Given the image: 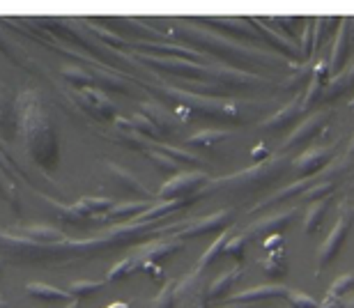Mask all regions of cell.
I'll return each instance as SVG.
<instances>
[{
  "instance_id": "1",
  "label": "cell",
  "mask_w": 354,
  "mask_h": 308,
  "mask_svg": "<svg viewBox=\"0 0 354 308\" xmlns=\"http://www.w3.org/2000/svg\"><path fill=\"white\" fill-rule=\"evenodd\" d=\"M14 115L19 134L25 143L28 154L46 170H56L60 161L58 136L51 118L44 111L42 97L35 90H23L14 101Z\"/></svg>"
},
{
  "instance_id": "2",
  "label": "cell",
  "mask_w": 354,
  "mask_h": 308,
  "mask_svg": "<svg viewBox=\"0 0 354 308\" xmlns=\"http://www.w3.org/2000/svg\"><path fill=\"white\" fill-rule=\"evenodd\" d=\"M175 35L187 39V42L198 44L202 49H212L219 53L221 58H226L235 65H288L290 72L299 67L295 63H285V60L278 56H267V53L260 49L249 51L247 46L237 44L235 39H228L226 35H219V32H212V30H202L200 25L194 21H180Z\"/></svg>"
},
{
  "instance_id": "3",
  "label": "cell",
  "mask_w": 354,
  "mask_h": 308,
  "mask_svg": "<svg viewBox=\"0 0 354 308\" xmlns=\"http://www.w3.org/2000/svg\"><path fill=\"white\" fill-rule=\"evenodd\" d=\"M288 166V159L285 156H278V159H267L262 163H256L253 168L240 170L237 175H228L221 177L216 182H207L202 191H198V196L207 194L212 189H235V191H244V189H258L264 187V184L274 182V177L283 173V168Z\"/></svg>"
},
{
  "instance_id": "4",
  "label": "cell",
  "mask_w": 354,
  "mask_h": 308,
  "mask_svg": "<svg viewBox=\"0 0 354 308\" xmlns=\"http://www.w3.org/2000/svg\"><path fill=\"white\" fill-rule=\"evenodd\" d=\"M352 223H354V209L350 203H343L338 209V218L336 223H333V228L329 232V237L324 239V244L317 249V269H322V267L331 265L333 260L338 258L340 249H343L347 235H350L352 230Z\"/></svg>"
},
{
  "instance_id": "5",
  "label": "cell",
  "mask_w": 354,
  "mask_h": 308,
  "mask_svg": "<svg viewBox=\"0 0 354 308\" xmlns=\"http://www.w3.org/2000/svg\"><path fill=\"white\" fill-rule=\"evenodd\" d=\"M207 182V173L202 170L177 173L159 189V201H185V198H191L200 187H205Z\"/></svg>"
},
{
  "instance_id": "6",
  "label": "cell",
  "mask_w": 354,
  "mask_h": 308,
  "mask_svg": "<svg viewBox=\"0 0 354 308\" xmlns=\"http://www.w3.org/2000/svg\"><path fill=\"white\" fill-rule=\"evenodd\" d=\"M143 63L152 65V67H159V70H166L170 74H180L185 79H191V81H212V67L207 65H198V63H191V60H185V58H154V56H140Z\"/></svg>"
},
{
  "instance_id": "7",
  "label": "cell",
  "mask_w": 354,
  "mask_h": 308,
  "mask_svg": "<svg viewBox=\"0 0 354 308\" xmlns=\"http://www.w3.org/2000/svg\"><path fill=\"white\" fill-rule=\"evenodd\" d=\"M333 154H336V145L311 147L292 161V170H295L299 180H302V177H315L333 161Z\"/></svg>"
},
{
  "instance_id": "8",
  "label": "cell",
  "mask_w": 354,
  "mask_h": 308,
  "mask_svg": "<svg viewBox=\"0 0 354 308\" xmlns=\"http://www.w3.org/2000/svg\"><path fill=\"white\" fill-rule=\"evenodd\" d=\"M233 216H235L233 209H228V207L219 209V212H214V214L198 218V221H189L177 235L182 239H187V237H202V235H214V232H223V230H228L230 223H233Z\"/></svg>"
},
{
  "instance_id": "9",
  "label": "cell",
  "mask_w": 354,
  "mask_h": 308,
  "mask_svg": "<svg viewBox=\"0 0 354 308\" xmlns=\"http://www.w3.org/2000/svg\"><path fill=\"white\" fill-rule=\"evenodd\" d=\"M331 118V111H320L315 115H311L309 120H304L302 125H299L295 132H292L288 136V141L283 143V152L285 150H292V147H297V145H302V143H311V141H315L320 132L324 129V125L329 122Z\"/></svg>"
},
{
  "instance_id": "10",
  "label": "cell",
  "mask_w": 354,
  "mask_h": 308,
  "mask_svg": "<svg viewBox=\"0 0 354 308\" xmlns=\"http://www.w3.org/2000/svg\"><path fill=\"white\" fill-rule=\"evenodd\" d=\"M295 214H297V207H290V209H285V212H278V214L260 218V221H256L253 225H249V228L244 230V232H247L249 237H256V235H260V237L281 235V232L288 228L292 221H295Z\"/></svg>"
},
{
  "instance_id": "11",
  "label": "cell",
  "mask_w": 354,
  "mask_h": 308,
  "mask_svg": "<svg viewBox=\"0 0 354 308\" xmlns=\"http://www.w3.org/2000/svg\"><path fill=\"white\" fill-rule=\"evenodd\" d=\"M182 249H185V242H180L177 237L175 239H159V242L140 246V249L134 253V260L138 263V269H140L143 263H159L161 258L173 256V253L182 251Z\"/></svg>"
},
{
  "instance_id": "12",
  "label": "cell",
  "mask_w": 354,
  "mask_h": 308,
  "mask_svg": "<svg viewBox=\"0 0 354 308\" xmlns=\"http://www.w3.org/2000/svg\"><path fill=\"white\" fill-rule=\"evenodd\" d=\"M251 23L256 25L258 30L264 32V37H267V42L274 46V49L278 53H285V56H290V60L295 65H304L302 63V53H299V46L292 42V39H288L283 35V32H278V30H271L269 28V23H267V19H251Z\"/></svg>"
},
{
  "instance_id": "13",
  "label": "cell",
  "mask_w": 354,
  "mask_h": 308,
  "mask_svg": "<svg viewBox=\"0 0 354 308\" xmlns=\"http://www.w3.org/2000/svg\"><path fill=\"white\" fill-rule=\"evenodd\" d=\"M106 170H108V175H111V180L118 184V187L125 191V194L136 196L138 201H147V198H152V196H149V191L145 189V184H143L134 173H129L127 168H122V166H118V163L108 161Z\"/></svg>"
},
{
  "instance_id": "14",
  "label": "cell",
  "mask_w": 354,
  "mask_h": 308,
  "mask_svg": "<svg viewBox=\"0 0 354 308\" xmlns=\"http://www.w3.org/2000/svg\"><path fill=\"white\" fill-rule=\"evenodd\" d=\"M79 99L83 101V108H87V113H92L94 118L115 120L113 101L108 99L104 94V90H99V88H85V90L79 92Z\"/></svg>"
},
{
  "instance_id": "15",
  "label": "cell",
  "mask_w": 354,
  "mask_h": 308,
  "mask_svg": "<svg viewBox=\"0 0 354 308\" xmlns=\"http://www.w3.org/2000/svg\"><path fill=\"white\" fill-rule=\"evenodd\" d=\"M152 207L149 201H127V203H115L106 214H97L94 221H122V223H132L136 216H140L143 212H147Z\"/></svg>"
},
{
  "instance_id": "16",
  "label": "cell",
  "mask_w": 354,
  "mask_h": 308,
  "mask_svg": "<svg viewBox=\"0 0 354 308\" xmlns=\"http://www.w3.org/2000/svg\"><path fill=\"white\" fill-rule=\"evenodd\" d=\"M350 25H352V19H340L338 37H336V42H333L331 58H329L331 74H338L345 70V60H347V53H350V42H352Z\"/></svg>"
},
{
  "instance_id": "17",
  "label": "cell",
  "mask_w": 354,
  "mask_h": 308,
  "mask_svg": "<svg viewBox=\"0 0 354 308\" xmlns=\"http://www.w3.org/2000/svg\"><path fill=\"white\" fill-rule=\"evenodd\" d=\"M302 113H304L302 99H292V101H288L285 106H281V111L274 113L271 118L264 120L258 129H260V132H283L285 127L295 125V122H297L299 118H302Z\"/></svg>"
},
{
  "instance_id": "18",
  "label": "cell",
  "mask_w": 354,
  "mask_h": 308,
  "mask_svg": "<svg viewBox=\"0 0 354 308\" xmlns=\"http://www.w3.org/2000/svg\"><path fill=\"white\" fill-rule=\"evenodd\" d=\"M290 287L285 285H258L251 290L237 292L230 297V304H253V301H264V299H281L288 297Z\"/></svg>"
},
{
  "instance_id": "19",
  "label": "cell",
  "mask_w": 354,
  "mask_h": 308,
  "mask_svg": "<svg viewBox=\"0 0 354 308\" xmlns=\"http://www.w3.org/2000/svg\"><path fill=\"white\" fill-rule=\"evenodd\" d=\"M317 182V177H302V180H297L295 184H290V187H285V189H281V191H276L274 196L271 198H267V201H262V203H258L253 209V214H258V212H262V209H267V207H276L278 203H283L285 198H299L304 194L306 189L311 187V184H315Z\"/></svg>"
},
{
  "instance_id": "20",
  "label": "cell",
  "mask_w": 354,
  "mask_h": 308,
  "mask_svg": "<svg viewBox=\"0 0 354 308\" xmlns=\"http://www.w3.org/2000/svg\"><path fill=\"white\" fill-rule=\"evenodd\" d=\"M25 294L32 299H37V301H44V304H53V301H65V304H70V301L74 299L70 294V290H60V287H56V285L39 283V280L25 285Z\"/></svg>"
},
{
  "instance_id": "21",
  "label": "cell",
  "mask_w": 354,
  "mask_h": 308,
  "mask_svg": "<svg viewBox=\"0 0 354 308\" xmlns=\"http://www.w3.org/2000/svg\"><path fill=\"white\" fill-rule=\"evenodd\" d=\"M198 23H205V25H219V28H228V30H235L237 35H244V37H251V39H260V35L256 32V25L251 23V19H230V17H221V19H200Z\"/></svg>"
},
{
  "instance_id": "22",
  "label": "cell",
  "mask_w": 354,
  "mask_h": 308,
  "mask_svg": "<svg viewBox=\"0 0 354 308\" xmlns=\"http://www.w3.org/2000/svg\"><path fill=\"white\" fill-rule=\"evenodd\" d=\"M19 235L25 237V239H32V242H37V244H56V242H63L65 235L60 230L56 228H51V225H42V223H37V225H28V228H19L17 230Z\"/></svg>"
},
{
  "instance_id": "23",
  "label": "cell",
  "mask_w": 354,
  "mask_h": 308,
  "mask_svg": "<svg viewBox=\"0 0 354 308\" xmlns=\"http://www.w3.org/2000/svg\"><path fill=\"white\" fill-rule=\"evenodd\" d=\"M143 108V115H145L147 120H152V125L159 129V134H173L177 129V122L170 113L163 111L161 106L156 104H140Z\"/></svg>"
},
{
  "instance_id": "24",
  "label": "cell",
  "mask_w": 354,
  "mask_h": 308,
  "mask_svg": "<svg viewBox=\"0 0 354 308\" xmlns=\"http://www.w3.org/2000/svg\"><path fill=\"white\" fill-rule=\"evenodd\" d=\"M242 278V267L237 265L233 267L230 271H223L219 278L214 280L212 285H209V290H207V299H221V297H226V294L233 290L237 280Z\"/></svg>"
},
{
  "instance_id": "25",
  "label": "cell",
  "mask_w": 354,
  "mask_h": 308,
  "mask_svg": "<svg viewBox=\"0 0 354 308\" xmlns=\"http://www.w3.org/2000/svg\"><path fill=\"white\" fill-rule=\"evenodd\" d=\"M230 136L233 134H230L228 129H202V132L189 136L187 143L194 147H212V145H216V143L230 138Z\"/></svg>"
},
{
  "instance_id": "26",
  "label": "cell",
  "mask_w": 354,
  "mask_h": 308,
  "mask_svg": "<svg viewBox=\"0 0 354 308\" xmlns=\"http://www.w3.org/2000/svg\"><path fill=\"white\" fill-rule=\"evenodd\" d=\"M326 205H329V198H324V201H317V203H311V207L306 209L304 230L309 232V235H315V232L320 230V225H322V221H324Z\"/></svg>"
},
{
  "instance_id": "27",
  "label": "cell",
  "mask_w": 354,
  "mask_h": 308,
  "mask_svg": "<svg viewBox=\"0 0 354 308\" xmlns=\"http://www.w3.org/2000/svg\"><path fill=\"white\" fill-rule=\"evenodd\" d=\"M260 267L264 269V274L271 278H278L283 276V274H288V260H285V251L278 249V251H271L269 258H264Z\"/></svg>"
},
{
  "instance_id": "28",
  "label": "cell",
  "mask_w": 354,
  "mask_h": 308,
  "mask_svg": "<svg viewBox=\"0 0 354 308\" xmlns=\"http://www.w3.org/2000/svg\"><path fill=\"white\" fill-rule=\"evenodd\" d=\"M228 239H230V232H228V230H223L221 235L216 237L214 242L207 246V251L202 253L200 260H198V269H200V271H205L209 265H214V260H216V258L223 256V246H226Z\"/></svg>"
},
{
  "instance_id": "29",
  "label": "cell",
  "mask_w": 354,
  "mask_h": 308,
  "mask_svg": "<svg viewBox=\"0 0 354 308\" xmlns=\"http://www.w3.org/2000/svg\"><path fill=\"white\" fill-rule=\"evenodd\" d=\"M145 154H147V159L154 163L156 168L161 170V173H166V175H177V173H182L180 170V163H177L175 159H170V156L166 152H161V150H149L145 147Z\"/></svg>"
},
{
  "instance_id": "30",
  "label": "cell",
  "mask_w": 354,
  "mask_h": 308,
  "mask_svg": "<svg viewBox=\"0 0 354 308\" xmlns=\"http://www.w3.org/2000/svg\"><path fill=\"white\" fill-rule=\"evenodd\" d=\"M63 76L67 79V83L74 85V88H92L94 83V74L90 72H85L83 67H72V65H67L63 67Z\"/></svg>"
},
{
  "instance_id": "31",
  "label": "cell",
  "mask_w": 354,
  "mask_h": 308,
  "mask_svg": "<svg viewBox=\"0 0 354 308\" xmlns=\"http://www.w3.org/2000/svg\"><path fill=\"white\" fill-rule=\"evenodd\" d=\"M101 287H104V283L101 280H74V283L67 287L70 290V294L74 299H87V297H94Z\"/></svg>"
},
{
  "instance_id": "32",
  "label": "cell",
  "mask_w": 354,
  "mask_h": 308,
  "mask_svg": "<svg viewBox=\"0 0 354 308\" xmlns=\"http://www.w3.org/2000/svg\"><path fill=\"white\" fill-rule=\"evenodd\" d=\"M311 76H313V67L306 63V65H299L297 70H292V74H290V79L285 81V88H288V90H302V88H306L311 83Z\"/></svg>"
},
{
  "instance_id": "33",
  "label": "cell",
  "mask_w": 354,
  "mask_h": 308,
  "mask_svg": "<svg viewBox=\"0 0 354 308\" xmlns=\"http://www.w3.org/2000/svg\"><path fill=\"white\" fill-rule=\"evenodd\" d=\"M79 203L83 205L85 212H87V214H90L92 218L97 216V214H106V212L115 205V203H113V198H99V196H83Z\"/></svg>"
},
{
  "instance_id": "34",
  "label": "cell",
  "mask_w": 354,
  "mask_h": 308,
  "mask_svg": "<svg viewBox=\"0 0 354 308\" xmlns=\"http://www.w3.org/2000/svg\"><path fill=\"white\" fill-rule=\"evenodd\" d=\"M333 189H336V182H315V184H311L299 198H304L306 203H317V201L329 198L333 194Z\"/></svg>"
},
{
  "instance_id": "35",
  "label": "cell",
  "mask_w": 354,
  "mask_h": 308,
  "mask_svg": "<svg viewBox=\"0 0 354 308\" xmlns=\"http://www.w3.org/2000/svg\"><path fill=\"white\" fill-rule=\"evenodd\" d=\"M134 271H138V263L134 260V256H129V258L120 260V263H115L111 267V271H108V280H111V283H118V280H122V278H129Z\"/></svg>"
},
{
  "instance_id": "36",
  "label": "cell",
  "mask_w": 354,
  "mask_h": 308,
  "mask_svg": "<svg viewBox=\"0 0 354 308\" xmlns=\"http://www.w3.org/2000/svg\"><path fill=\"white\" fill-rule=\"evenodd\" d=\"M14 120L17 115H14V106H12V99L8 97V90L0 85V129L8 134V129Z\"/></svg>"
},
{
  "instance_id": "37",
  "label": "cell",
  "mask_w": 354,
  "mask_h": 308,
  "mask_svg": "<svg viewBox=\"0 0 354 308\" xmlns=\"http://www.w3.org/2000/svg\"><path fill=\"white\" fill-rule=\"evenodd\" d=\"M175 285H177V280H168V283L161 287V292L154 297L152 306H149V308H177Z\"/></svg>"
},
{
  "instance_id": "38",
  "label": "cell",
  "mask_w": 354,
  "mask_h": 308,
  "mask_svg": "<svg viewBox=\"0 0 354 308\" xmlns=\"http://www.w3.org/2000/svg\"><path fill=\"white\" fill-rule=\"evenodd\" d=\"M129 125H132V132L138 134V136L143 134V136H147V138H156V136H161L159 129L152 125V120H147L143 113L132 115V118H129Z\"/></svg>"
},
{
  "instance_id": "39",
  "label": "cell",
  "mask_w": 354,
  "mask_h": 308,
  "mask_svg": "<svg viewBox=\"0 0 354 308\" xmlns=\"http://www.w3.org/2000/svg\"><path fill=\"white\" fill-rule=\"evenodd\" d=\"M251 242V237L247 232H242V235H233L223 246V256H230L235 260H242L244 258V249H247V244Z\"/></svg>"
},
{
  "instance_id": "40",
  "label": "cell",
  "mask_w": 354,
  "mask_h": 308,
  "mask_svg": "<svg viewBox=\"0 0 354 308\" xmlns=\"http://www.w3.org/2000/svg\"><path fill=\"white\" fill-rule=\"evenodd\" d=\"M352 290H354V271H345L343 276H338V278L331 283L329 294H331V297L343 299L345 294H350Z\"/></svg>"
},
{
  "instance_id": "41",
  "label": "cell",
  "mask_w": 354,
  "mask_h": 308,
  "mask_svg": "<svg viewBox=\"0 0 354 308\" xmlns=\"http://www.w3.org/2000/svg\"><path fill=\"white\" fill-rule=\"evenodd\" d=\"M0 196H3L14 209H19V194H17L14 184H12V177L8 173H3V170H0Z\"/></svg>"
},
{
  "instance_id": "42",
  "label": "cell",
  "mask_w": 354,
  "mask_h": 308,
  "mask_svg": "<svg viewBox=\"0 0 354 308\" xmlns=\"http://www.w3.org/2000/svg\"><path fill=\"white\" fill-rule=\"evenodd\" d=\"M161 152H166L170 159H175L177 163H202V159H198L196 154L187 152V150L182 147H173V145H159Z\"/></svg>"
},
{
  "instance_id": "43",
  "label": "cell",
  "mask_w": 354,
  "mask_h": 308,
  "mask_svg": "<svg viewBox=\"0 0 354 308\" xmlns=\"http://www.w3.org/2000/svg\"><path fill=\"white\" fill-rule=\"evenodd\" d=\"M292 304V308H320V304L313 297H309L306 292H299V290H290L288 297H285Z\"/></svg>"
},
{
  "instance_id": "44",
  "label": "cell",
  "mask_w": 354,
  "mask_h": 308,
  "mask_svg": "<svg viewBox=\"0 0 354 308\" xmlns=\"http://www.w3.org/2000/svg\"><path fill=\"white\" fill-rule=\"evenodd\" d=\"M333 76L331 74V67H329V60H317L315 65H313V81H317V83L326 85L329 83V79Z\"/></svg>"
},
{
  "instance_id": "45",
  "label": "cell",
  "mask_w": 354,
  "mask_h": 308,
  "mask_svg": "<svg viewBox=\"0 0 354 308\" xmlns=\"http://www.w3.org/2000/svg\"><path fill=\"white\" fill-rule=\"evenodd\" d=\"M94 32H97V35L104 39V42H108V44H113V46H127V42L122 37H118V35H113L111 30H101V28H94Z\"/></svg>"
},
{
  "instance_id": "46",
  "label": "cell",
  "mask_w": 354,
  "mask_h": 308,
  "mask_svg": "<svg viewBox=\"0 0 354 308\" xmlns=\"http://www.w3.org/2000/svg\"><path fill=\"white\" fill-rule=\"evenodd\" d=\"M264 249H267L269 253L283 249V235H269V237H264Z\"/></svg>"
},
{
  "instance_id": "47",
  "label": "cell",
  "mask_w": 354,
  "mask_h": 308,
  "mask_svg": "<svg viewBox=\"0 0 354 308\" xmlns=\"http://www.w3.org/2000/svg\"><path fill=\"white\" fill-rule=\"evenodd\" d=\"M140 269L149 271V276L156 278V280H161V278H163V271H161V265H159V263H143V265H140Z\"/></svg>"
},
{
  "instance_id": "48",
  "label": "cell",
  "mask_w": 354,
  "mask_h": 308,
  "mask_svg": "<svg viewBox=\"0 0 354 308\" xmlns=\"http://www.w3.org/2000/svg\"><path fill=\"white\" fill-rule=\"evenodd\" d=\"M320 308H345V301L343 299H338V297H326L322 304H320Z\"/></svg>"
},
{
  "instance_id": "49",
  "label": "cell",
  "mask_w": 354,
  "mask_h": 308,
  "mask_svg": "<svg viewBox=\"0 0 354 308\" xmlns=\"http://www.w3.org/2000/svg\"><path fill=\"white\" fill-rule=\"evenodd\" d=\"M253 161H258V163H262V161H267L269 159V150L264 147V145H258L256 150H253Z\"/></svg>"
},
{
  "instance_id": "50",
  "label": "cell",
  "mask_w": 354,
  "mask_h": 308,
  "mask_svg": "<svg viewBox=\"0 0 354 308\" xmlns=\"http://www.w3.org/2000/svg\"><path fill=\"white\" fill-rule=\"evenodd\" d=\"M106 308H132V306L125 304V301H113V304H108Z\"/></svg>"
},
{
  "instance_id": "51",
  "label": "cell",
  "mask_w": 354,
  "mask_h": 308,
  "mask_svg": "<svg viewBox=\"0 0 354 308\" xmlns=\"http://www.w3.org/2000/svg\"><path fill=\"white\" fill-rule=\"evenodd\" d=\"M0 308H12V304L3 297V294H0Z\"/></svg>"
},
{
  "instance_id": "52",
  "label": "cell",
  "mask_w": 354,
  "mask_h": 308,
  "mask_svg": "<svg viewBox=\"0 0 354 308\" xmlns=\"http://www.w3.org/2000/svg\"><path fill=\"white\" fill-rule=\"evenodd\" d=\"M65 308H81V301H79V299H72Z\"/></svg>"
},
{
  "instance_id": "53",
  "label": "cell",
  "mask_w": 354,
  "mask_h": 308,
  "mask_svg": "<svg viewBox=\"0 0 354 308\" xmlns=\"http://www.w3.org/2000/svg\"><path fill=\"white\" fill-rule=\"evenodd\" d=\"M347 156H354V138L350 141V145H347Z\"/></svg>"
},
{
  "instance_id": "54",
  "label": "cell",
  "mask_w": 354,
  "mask_h": 308,
  "mask_svg": "<svg viewBox=\"0 0 354 308\" xmlns=\"http://www.w3.org/2000/svg\"><path fill=\"white\" fill-rule=\"evenodd\" d=\"M345 308H354V297L350 301H345Z\"/></svg>"
},
{
  "instance_id": "55",
  "label": "cell",
  "mask_w": 354,
  "mask_h": 308,
  "mask_svg": "<svg viewBox=\"0 0 354 308\" xmlns=\"http://www.w3.org/2000/svg\"><path fill=\"white\" fill-rule=\"evenodd\" d=\"M350 106H352V113H354V97H352V101H350Z\"/></svg>"
},
{
  "instance_id": "56",
  "label": "cell",
  "mask_w": 354,
  "mask_h": 308,
  "mask_svg": "<svg viewBox=\"0 0 354 308\" xmlns=\"http://www.w3.org/2000/svg\"><path fill=\"white\" fill-rule=\"evenodd\" d=\"M0 271H3V267H0Z\"/></svg>"
}]
</instances>
